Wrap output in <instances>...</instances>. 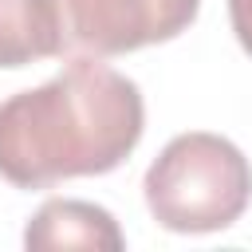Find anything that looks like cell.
I'll use <instances>...</instances> for the list:
<instances>
[{"mask_svg": "<svg viewBox=\"0 0 252 252\" xmlns=\"http://www.w3.org/2000/svg\"><path fill=\"white\" fill-rule=\"evenodd\" d=\"M142 130L138 83L98 55H71L55 79L0 102V177L16 189L98 177L134 154Z\"/></svg>", "mask_w": 252, "mask_h": 252, "instance_id": "6da1fadb", "label": "cell"}, {"mask_svg": "<svg viewBox=\"0 0 252 252\" xmlns=\"http://www.w3.org/2000/svg\"><path fill=\"white\" fill-rule=\"evenodd\" d=\"M146 209L169 232H220L252 201V165L220 134H177L146 169Z\"/></svg>", "mask_w": 252, "mask_h": 252, "instance_id": "7a4b0ae2", "label": "cell"}, {"mask_svg": "<svg viewBox=\"0 0 252 252\" xmlns=\"http://www.w3.org/2000/svg\"><path fill=\"white\" fill-rule=\"evenodd\" d=\"M201 12V0H59L63 51L122 55L181 35Z\"/></svg>", "mask_w": 252, "mask_h": 252, "instance_id": "3957f363", "label": "cell"}, {"mask_svg": "<svg viewBox=\"0 0 252 252\" xmlns=\"http://www.w3.org/2000/svg\"><path fill=\"white\" fill-rule=\"evenodd\" d=\"M24 244L32 252H55V248H106L118 252L122 228L118 220L91 201H71V197H51L39 205V213L24 228Z\"/></svg>", "mask_w": 252, "mask_h": 252, "instance_id": "277c9868", "label": "cell"}, {"mask_svg": "<svg viewBox=\"0 0 252 252\" xmlns=\"http://www.w3.org/2000/svg\"><path fill=\"white\" fill-rule=\"evenodd\" d=\"M63 55L59 0H0V67Z\"/></svg>", "mask_w": 252, "mask_h": 252, "instance_id": "5b68a950", "label": "cell"}, {"mask_svg": "<svg viewBox=\"0 0 252 252\" xmlns=\"http://www.w3.org/2000/svg\"><path fill=\"white\" fill-rule=\"evenodd\" d=\"M228 20H232L240 47L252 55V0H228Z\"/></svg>", "mask_w": 252, "mask_h": 252, "instance_id": "8992f818", "label": "cell"}]
</instances>
